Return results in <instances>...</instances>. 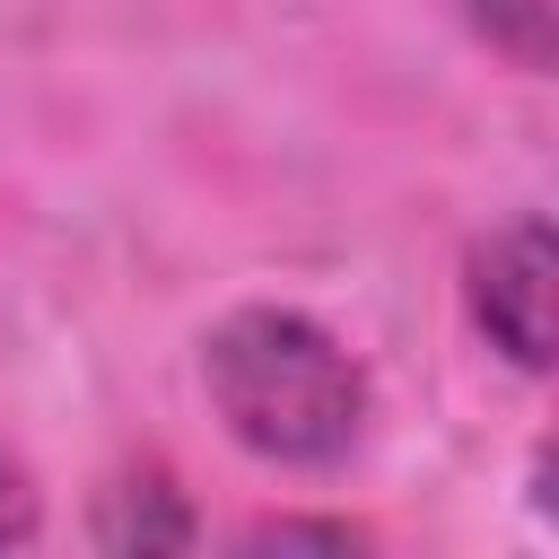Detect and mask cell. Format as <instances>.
Segmentation results:
<instances>
[{"mask_svg":"<svg viewBox=\"0 0 559 559\" xmlns=\"http://www.w3.org/2000/svg\"><path fill=\"white\" fill-rule=\"evenodd\" d=\"M201 384L227 437L280 472H332L367 428L358 358L297 306H236L201 341Z\"/></svg>","mask_w":559,"mask_h":559,"instance_id":"obj_1","label":"cell"},{"mask_svg":"<svg viewBox=\"0 0 559 559\" xmlns=\"http://www.w3.org/2000/svg\"><path fill=\"white\" fill-rule=\"evenodd\" d=\"M472 314L515 367H550L559 341V245L542 218H507L472 245Z\"/></svg>","mask_w":559,"mask_h":559,"instance_id":"obj_2","label":"cell"},{"mask_svg":"<svg viewBox=\"0 0 559 559\" xmlns=\"http://www.w3.org/2000/svg\"><path fill=\"white\" fill-rule=\"evenodd\" d=\"M192 507H183V489L166 480V472H131V480H114L105 498H96V550H192Z\"/></svg>","mask_w":559,"mask_h":559,"instance_id":"obj_3","label":"cell"},{"mask_svg":"<svg viewBox=\"0 0 559 559\" xmlns=\"http://www.w3.org/2000/svg\"><path fill=\"white\" fill-rule=\"evenodd\" d=\"M454 9H463V26H472L489 52H507L515 70H550V52H559L550 0H454Z\"/></svg>","mask_w":559,"mask_h":559,"instance_id":"obj_4","label":"cell"},{"mask_svg":"<svg viewBox=\"0 0 559 559\" xmlns=\"http://www.w3.org/2000/svg\"><path fill=\"white\" fill-rule=\"evenodd\" d=\"M44 533V498H35V480H26V463L0 445V550H26Z\"/></svg>","mask_w":559,"mask_h":559,"instance_id":"obj_5","label":"cell"},{"mask_svg":"<svg viewBox=\"0 0 559 559\" xmlns=\"http://www.w3.org/2000/svg\"><path fill=\"white\" fill-rule=\"evenodd\" d=\"M253 550H358V524H306V515H271V524H253L245 533Z\"/></svg>","mask_w":559,"mask_h":559,"instance_id":"obj_6","label":"cell"}]
</instances>
